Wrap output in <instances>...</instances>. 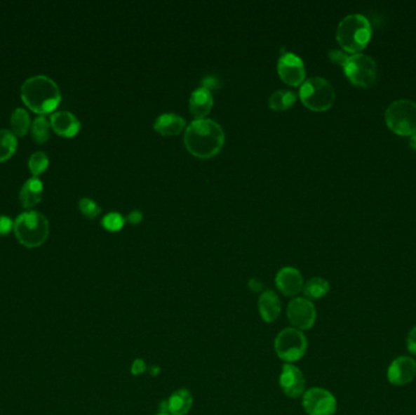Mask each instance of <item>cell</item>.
<instances>
[{
    "label": "cell",
    "mask_w": 416,
    "mask_h": 415,
    "mask_svg": "<svg viewBox=\"0 0 416 415\" xmlns=\"http://www.w3.org/2000/svg\"><path fill=\"white\" fill-rule=\"evenodd\" d=\"M225 134L213 119H195L189 124L184 136L187 150L199 159H210L224 145Z\"/></svg>",
    "instance_id": "1"
},
{
    "label": "cell",
    "mask_w": 416,
    "mask_h": 415,
    "mask_svg": "<svg viewBox=\"0 0 416 415\" xmlns=\"http://www.w3.org/2000/svg\"><path fill=\"white\" fill-rule=\"evenodd\" d=\"M21 98L29 109L43 114L58 107L61 93L54 79L46 76H34L23 83Z\"/></svg>",
    "instance_id": "2"
},
{
    "label": "cell",
    "mask_w": 416,
    "mask_h": 415,
    "mask_svg": "<svg viewBox=\"0 0 416 415\" xmlns=\"http://www.w3.org/2000/svg\"><path fill=\"white\" fill-rule=\"evenodd\" d=\"M371 25L361 14L348 15L339 23L336 39L343 51L349 54H361L371 39Z\"/></svg>",
    "instance_id": "3"
},
{
    "label": "cell",
    "mask_w": 416,
    "mask_h": 415,
    "mask_svg": "<svg viewBox=\"0 0 416 415\" xmlns=\"http://www.w3.org/2000/svg\"><path fill=\"white\" fill-rule=\"evenodd\" d=\"M14 230L23 246H41L49 235V220L41 212L27 211L16 218Z\"/></svg>",
    "instance_id": "4"
},
{
    "label": "cell",
    "mask_w": 416,
    "mask_h": 415,
    "mask_svg": "<svg viewBox=\"0 0 416 415\" xmlns=\"http://www.w3.org/2000/svg\"><path fill=\"white\" fill-rule=\"evenodd\" d=\"M384 121L394 134L412 137L416 133V103L408 99L394 101L386 110Z\"/></svg>",
    "instance_id": "5"
},
{
    "label": "cell",
    "mask_w": 416,
    "mask_h": 415,
    "mask_svg": "<svg viewBox=\"0 0 416 415\" xmlns=\"http://www.w3.org/2000/svg\"><path fill=\"white\" fill-rule=\"evenodd\" d=\"M300 98L306 107L321 112L334 105L336 94L334 88L325 78L311 77L303 82L300 89Z\"/></svg>",
    "instance_id": "6"
},
{
    "label": "cell",
    "mask_w": 416,
    "mask_h": 415,
    "mask_svg": "<svg viewBox=\"0 0 416 415\" xmlns=\"http://www.w3.org/2000/svg\"><path fill=\"white\" fill-rule=\"evenodd\" d=\"M342 67L346 77L354 86L369 88L376 82L377 65L371 56L365 54L351 55Z\"/></svg>",
    "instance_id": "7"
},
{
    "label": "cell",
    "mask_w": 416,
    "mask_h": 415,
    "mask_svg": "<svg viewBox=\"0 0 416 415\" xmlns=\"http://www.w3.org/2000/svg\"><path fill=\"white\" fill-rule=\"evenodd\" d=\"M307 341L304 334L295 328L284 329L275 338L274 348L280 360L293 363L303 358L306 355Z\"/></svg>",
    "instance_id": "8"
},
{
    "label": "cell",
    "mask_w": 416,
    "mask_h": 415,
    "mask_svg": "<svg viewBox=\"0 0 416 415\" xmlns=\"http://www.w3.org/2000/svg\"><path fill=\"white\" fill-rule=\"evenodd\" d=\"M302 406L308 415H334L337 411L334 395L321 388H313L303 393Z\"/></svg>",
    "instance_id": "9"
},
{
    "label": "cell",
    "mask_w": 416,
    "mask_h": 415,
    "mask_svg": "<svg viewBox=\"0 0 416 415\" xmlns=\"http://www.w3.org/2000/svg\"><path fill=\"white\" fill-rule=\"evenodd\" d=\"M288 318L295 329L301 331L309 330L316 324V307L306 297H297L288 305Z\"/></svg>",
    "instance_id": "10"
},
{
    "label": "cell",
    "mask_w": 416,
    "mask_h": 415,
    "mask_svg": "<svg viewBox=\"0 0 416 415\" xmlns=\"http://www.w3.org/2000/svg\"><path fill=\"white\" fill-rule=\"evenodd\" d=\"M280 78L288 86L297 87L304 82L306 69L302 59L293 53H285L278 61Z\"/></svg>",
    "instance_id": "11"
},
{
    "label": "cell",
    "mask_w": 416,
    "mask_h": 415,
    "mask_svg": "<svg viewBox=\"0 0 416 415\" xmlns=\"http://www.w3.org/2000/svg\"><path fill=\"white\" fill-rule=\"evenodd\" d=\"M416 376V361L412 357L401 356L391 362L387 380L394 386H405Z\"/></svg>",
    "instance_id": "12"
},
{
    "label": "cell",
    "mask_w": 416,
    "mask_h": 415,
    "mask_svg": "<svg viewBox=\"0 0 416 415\" xmlns=\"http://www.w3.org/2000/svg\"><path fill=\"white\" fill-rule=\"evenodd\" d=\"M280 386L288 397L298 398L303 396L306 388V379L296 365L285 364L280 374Z\"/></svg>",
    "instance_id": "13"
},
{
    "label": "cell",
    "mask_w": 416,
    "mask_h": 415,
    "mask_svg": "<svg viewBox=\"0 0 416 415\" xmlns=\"http://www.w3.org/2000/svg\"><path fill=\"white\" fill-rule=\"evenodd\" d=\"M275 284L285 296H295L303 290V277L300 270L293 267H285L275 277Z\"/></svg>",
    "instance_id": "14"
},
{
    "label": "cell",
    "mask_w": 416,
    "mask_h": 415,
    "mask_svg": "<svg viewBox=\"0 0 416 415\" xmlns=\"http://www.w3.org/2000/svg\"><path fill=\"white\" fill-rule=\"evenodd\" d=\"M192 393L180 388L174 391L167 401L163 402L160 407V413L170 415H187L192 407Z\"/></svg>",
    "instance_id": "15"
},
{
    "label": "cell",
    "mask_w": 416,
    "mask_h": 415,
    "mask_svg": "<svg viewBox=\"0 0 416 415\" xmlns=\"http://www.w3.org/2000/svg\"><path fill=\"white\" fill-rule=\"evenodd\" d=\"M213 106V96L210 89L206 87L197 88L192 91L189 99V109L197 119H205L208 116Z\"/></svg>",
    "instance_id": "16"
},
{
    "label": "cell",
    "mask_w": 416,
    "mask_h": 415,
    "mask_svg": "<svg viewBox=\"0 0 416 415\" xmlns=\"http://www.w3.org/2000/svg\"><path fill=\"white\" fill-rule=\"evenodd\" d=\"M51 127L61 137H74L81 128L77 117L69 111H59L51 116Z\"/></svg>",
    "instance_id": "17"
},
{
    "label": "cell",
    "mask_w": 416,
    "mask_h": 415,
    "mask_svg": "<svg viewBox=\"0 0 416 415\" xmlns=\"http://www.w3.org/2000/svg\"><path fill=\"white\" fill-rule=\"evenodd\" d=\"M258 310L265 323H273L281 313V301L274 291L267 290L258 300Z\"/></svg>",
    "instance_id": "18"
},
{
    "label": "cell",
    "mask_w": 416,
    "mask_h": 415,
    "mask_svg": "<svg viewBox=\"0 0 416 415\" xmlns=\"http://www.w3.org/2000/svg\"><path fill=\"white\" fill-rule=\"evenodd\" d=\"M185 124V119L179 114H163L157 117L154 128L163 137H175L183 132Z\"/></svg>",
    "instance_id": "19"
},
{
    "label": "cell",
    "mask_w": 416,
    "mask_h": 415,
    "mask_svg": "<svg viewBox=\"0 0 416 415\" xmlns=\"http://www.w3.org/2000/svg\"><path fill=\"white\" fill-rule=\"evenodd\" d=\"M43 197V183L37 177H33L25 182L23 187L20 192V201L23 207H33L37 205L38 202Z\"/></svg>",
    "instance_id": "20"
},
{
    "label": "cell",
    "mask_w": 416,
    "mask_h": 415,
    "mask_svg": "<svg viewBox=\"0 0 416 415\" xmlns=\"http://www.w3.org/2000/svg\"><path fill=\"white\" fill-rule=\"evenodd\" d=\"M303 294L306 298L311 300H321L326 296L330 291V284L326 279L316 277L311 278L303 285Z\"/></svg>",
    "instance_id": "21"
},
{
    "label": "cell",
    "mask_w": 416,
    "mask_h": 415,
    "mask_svg": "<svg viewBox=\"0 0 416 415\" xmlns=\"http://www.w3.org/2000/svg\"><path fill=\"white\" fill-rule=\"evenodd\" d=\"M297 95L291 91H276L270 95L269 107L274 111H285L295 104Z\"/></svg>",
    "instance_id": "22"
},
{
    "label": "cell",
    "mask_w": 416,
    "mask_h": 415,
    "mask_svg": "<svg viewBox=\"0 0 416 415\" xmlns=\"http://www.w3.org/2000/svg\"><path fill=\"white\" fill-rule=\"evenodd\" d=\"M18 146V140L9 129H0V162L10 159Z\"/></svg>",
    "instance_id": "23"
},
{
    "label": "cell",
    "mask_w": 416,
    "mask_h": 415,
    "mask_svg": "<svg viewBox=\"0 0 416 415\" xmlns=\"http://www.w3.org/2000/svg\"><path fill=\"white\" fill-rule=\"evenodd\" d=\"M10 122H11V127L14 129V132L19 137H23L28 132L29 127H31L29 114L22 107H18V109L14 110V112L11 114Z\"/></svg>",
    "instance_id": "24"
},
{
    "label": "cell",
    "mask_w": 416,
    "mask_h": 415,
    "mask_svg": "<svg viewBox=\"0 0 416 415\" xmlns=\"http://www.w3.org/2000/svg\"><path fill=\"white\" fill-rule=\"evenodd\" d=\"M51 137V124L46 116H38L33 121L32 124V138L34 142L43 144L46 143Z\"/></svg>",
    "instance_id": "25"
},
{
    "label": "cell",
    "mask_w": 416,
    "mask_h": 415,
    "mask_svg": "<svg viewBox=\"0 0 416 415\" xmlns=\"http://www.w3.org/2000/svg\"><path fill=\"white\" fill-rule=\"evenodd\" d=\"M28 166L32 172L34 177H37L41 172H44L48 166H49V157L46 155L44 151H37L34 152L29 160H28Z\"/></svg>",
    "instance_id": "26"
},
{
    "label": "cell",
    "mask_w": 416,
    "mask_h": 415,
    "mask_svg": "<svg viewBox=\"0 0 416 415\" xmlns=\"http://www.w3.org/2000/svg\"><path fill=\"white\" fill-rule=\"evenodd\" d=\"M124 222H126V219L119 215V212H110L101 220L102 227L107 229V230H110V232L121 230V229L123 228Z\"/></svg>",
    "instance_id": "27"
},
{
    "label": "cell",
    "mask_w": 416,
    "mask_h": 415,
    "mask_svg": "<svg viewBox=\"0 0 416 415\" xmlns=\"http://www.w3.org/2000/svg\"><path fill=\"white\" fill-rule=\"evenodd\" d=\"M79 210L82 211L83 215L86 216L87 218H96L98 216L100 215V206L96 204L95 201L88 197H83L79 200Z\"/></svg>",
    "instance_id": "28"
},
{
    "label": "cell",
    "mask_w": 416,
    "mask_h": 415,
    "mask_svg": "<svg viewBox=\"0 0 416 415\" xmlns=\"http://www.w3.org/2000/svg\"><path fill=\"white\" fill-rule=\"evenodd\" d=\"M407 348L408 351L412 356H416V325L412 327L407 336Z\"/></svg>",
    "instance_id": "29"
},
{
    "label": "cell",
    "mask_w": 416,
    "mask_h": 415,
    "mask_svg": "<svg viewBox=\"0 0 416 415\" xmlns=\"http://www.w3.org/2000/svg\"><path fill=\"white\" fill-rule=\"evenodd\" d=\"M14 228V222L6 216H0V235H6Z\"/></svg>",
    "instance_id": "30"
},
{
    "label": "cell",
    "mask_w": 416,
    "mask_h": 415,
    "mask_svg": "<svg viewBox=\"0 0 416 415\" xmlns=\"http://www.w3.org/2000/svg\"><path fill=\"white\" fill-rule=\"evenodd\" d=\"M347 58L348 55L344 54L342 51H334L330 53V59H331V61L336 65H340V66L344 65Z\"/></svg>",
    "instance_id": "31"
},
{
    "label": "cell",
    "mask_w": 416,
    "mask_h": 415,
    "mask_svg": "<svg viewBox=\"0 0 416 415\" xmlns=\"http://www.w3.org/2000/svg\"><path fill=\"white\" fill-rule=\"evenodd\" d=\"M142 213L140 211H132L130 213H129L128 217H127V220H128L129 223L132 224H137L142 222Z\"/></svg>",
    "instance_id": "32"
},
{
    "label": "cell",
    "mask_w": 416,
    "mask_h": 415,
    "mask_svg": "<svg viewBox=\"0 0 416 415\" xmlns=\"http://www.w3.org/2000/svg\"><path fill=\"white\" fill-rule=\"evenodd\" d=\"M410 145H412L416 150V133L414 136H412V138H410Z\"/></svg>",
    "instance_id": "33"
},
{
    "label": "cell",
    "mask_w": 416,
    "mask_h": 415,
    "mask_svg": "<svg viewBox=\"0 0 416 415\" xmlns=\"http://www.w3.org/2000/svg\"><path fill=\"white\" fill-rule=\"evenodd\" d=\"M157 415H170V414H166V413H160V414H157Z\"/></svg>",
    "instance_id": "34"
}]
</instances>
